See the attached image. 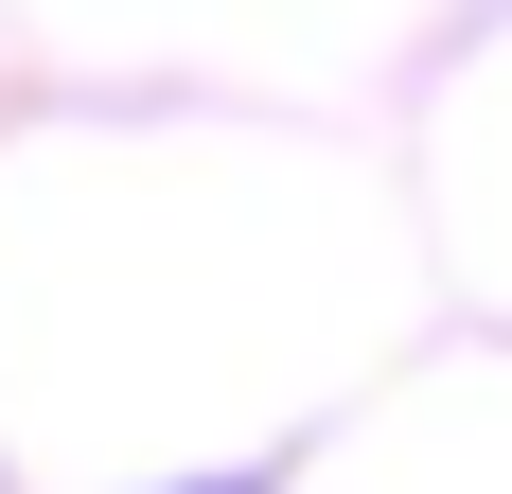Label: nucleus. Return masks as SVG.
<instances>
[{
  "instance_id": "1",
  "label": "nucleus",
  "mask_w": 512,
  "mask_h": 494,
  "mask_svg": "<svg viewBox=\"0 0 512 494\" xmlns=\"http://www.w3.org/2000/svg\"><path fill=\"white\" fill-rule=\"evenodd\" d=\"M195 494H265V477H195Z\"/></svg>"
}]
</instances>
